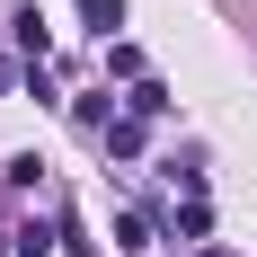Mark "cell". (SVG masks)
I'll use <instances>...</instances> for the list:
<instances>
[{
	"instance_id": "obj_3",
	"label": "cell",
	"mask_w": 257,
	"mask_h": 257,
	"mask_svg": "<svg viewBox=\"0 0 257 257\" xmlns=\"http://www.w3.org/2000/svg\"><path fill=\"white\" fill-rule=\"evenodd\" d=\"M115 248H133V257L151 248V213H124V222H115Z\"/></svg>"
},
{
	"instance_id": "obj_6",
	"label": "cell",
	"mask_w": 257,
	"mask_h": 257,
	"mask_svg": "<svg viewBox=\"0 0 257 257\" xmlns=\"http://www.w3.org/2000/svg\"><path fill=\"white\" fill-rule=\"evenodd\" d=\"M80 18H89V27L106 36V27H124V0H80Z\"/></svg>"
},
{
	"instance_id": "obj_5",
	"label": "cell",
	"mask_w": 257,
	"mask_h": 257,
	"mask_svg": "<svg viewBox=\"0 0 257 257\" xmlns=\"http://www.w3.org/2000/svg\"><path fill=\"white\" fill-rule=\"evenodd\" d=\"M106 71H115V80H142V45H124V36H115V45H106Z\"/></svg>"
},
{
	"instance_id": "obj_7",
	"label": "cell",
	"mask_w": 257,
	"mask_h": 257,
	"mask_svg": "<svg viewBox=\"0 0 257 257\" xmlns=\"http://www.w3.org/2000/svg\"><path fill=\"white\" fill-rule=\"evenodd\" d=\"M9 80H18V71H9V53H0V89H9Z\"/></svg>"
},
{
	"instance_id": "obj_4",
	"label": "cell",
	"mask_w": 257,
	"mask_h": 257,
	"mask_svg": "<svg viewBox=\"0 0 257 257\" xmlns=\"http://www.w3.org/2000/svg\"><path fill=\"white\" fill-rule=\"evenodd\" d=\"M124 106H133V115H169V89H160V80H133Z\"/></svg>"
},
{
	"instance_id": "obj_2",
	"label": "cell",
	"mask_w": 257,
	"mask_h": 257,
	"mask_svg": "<svg viewBox=\"0 0 257 257\" xmlns=\"http://www.w3.org/2000/svg\"><path fill=\"white\" fill-rule=\"evenodd\" d=\"M106 151H115V160L142 151V115H115V124H106Z\"/></svg>"
},
{
	"instance_id": "obj_1",
	"label": "cell",
	"mask_w": 257,
	"mask_h": 257,
	"mask_svg": "<svg viewBox=\"0 0 257 257\" xmlns=\"http://www.w3.org/2000/svg\"><path fill=\"white\" fill-rule=\"evenodd\" d=\"M45 45H53V27L36 18V9H18V53H27V62H45Z\"/></svg>"
},
{
	"instance_id": "obj_8",
	"label": "cell",
	"mask_w": 257,
	"mask_h": 257,
	"mask_svg": "<svg viewBox=\"0 0 257 257\" xmlns=\"http://www.w3.org/2000/svg\"><path fill=\"white\" fill-rule=\"evenodd\" d=\"M204 257H231V248H204Z\"/></svg>"
}]
</instances>
